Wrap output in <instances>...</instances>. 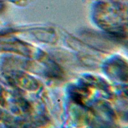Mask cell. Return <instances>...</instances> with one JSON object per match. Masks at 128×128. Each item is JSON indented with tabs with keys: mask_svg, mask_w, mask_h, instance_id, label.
<instances>
[{
	"mask_svg": "<svg viewBox=\"0 0 128 128\" xmlns=\"http://www.w3.org/2000/svg\"><path fill=\"white\" fill-rule=\"evenodd\" d=\"M118 8L102 9L96 11L95 19L98 24L118 38L124 39L127 36L126 15Z\"/></svg>",
	"mask_w": 128,
	"mask_h": 128,
	"instance_id": "6da1fadb",
	"label": "cell"
},
{
	"mask_svg": "<svg viewBox=\"0 0 128 128\" xmlns=\"http://www.w3.org/2000/svg\"><path fill=\"white\" fill-rule=\"evenodd\" d=\"M104 69L107 75L112 79L120 82H127L128 64L120 56H115L108 60L104 64Z\"/></svg>",
	"mask_w": 128,
	"mask_h": 128,
	"instance_id": "7a4b0ae2",
	"label": "cell"
}]
</instances>
